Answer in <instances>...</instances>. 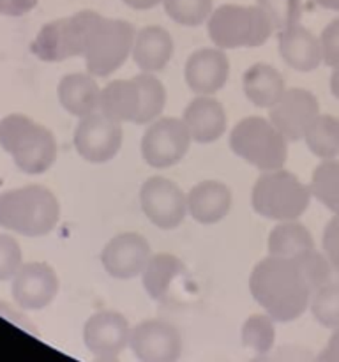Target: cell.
<instances>
[{
	"label": "cell",
	"instance_id": "cell-15",
	"mask_svg": "<svg viewBox=\"0 0 339 362\" xmlns=\"http://www.w3.org/2000/svg\"><path fill=\"white\" fill-rule=\"evenodd\" d=\"M318 115V99L306 88H286L281 99L268 108V120L288 141L304 140V134Z\"/></svg>",
	"mask_w": 339,
	"mask_h": 362
},
{
	"label": "cell",
	"instance_id": "cell-33",
	"mask_svg": "<svg viewBox=\"0 0 339 362\" xmlns=\"http://www.w3.org/2000/svg\"><path fill=\"white\" fill-rule=\"evenodd\" d=\"M23 255L18 240L0 233V281H9L23 265Z\"/></svg>",
	"mask_w": 339,
	"mask_h": 362
},
{
	"label": "cell",
	"instance_id": "cell-28",
	"mask_svg": "<svg viewBox=\"0 0 339 362\" xmlns=\"http://www.w3.org/2000/svg\"><path fill=\"white\" fill-rule=\"evenodd\" d=\"M311 194L332 214H339V161L321 159L314 168L309 184Z\"/></svg>",
	"mask_w": 339,
	"mask_h": 362
},
{
	"label": "cell",
	"instance_id": "cell-7",
	"mask_svg": "<svg viewBox=\"0 0 339 362\" xmlns=\"http://www.w3.org/2000/svg\"><path fill=\"white\" fill-rule=\"evenodd\" d=\"M290 141L263 117H246L230 133V148L260 172L285 168Z\"/></svg>",
	"mask_w": 339,
	"mask_h": 362
},
{
	"label": "cell",
	"instance_id": "cell-42",
	"mask_svg": "<svg viewBox=\"0 0 339 362\" xmlns=\"http://www.w3.org/2000/svg\"><path fill=\"white\" fill-rule=\"evenodd\" d=\"M314 2H316L320 7H323V9L339 13V0H314Z\"/></svg>",
	"mask_w": 339,
	"mask_h": 362
},
{
	"label": "cell",
	"instance_id": "cell-25",
	"mask_svg": "<svg viewBox=\"0 0 339 362\" xmlns=\"http://www.w3.org/2000/svg\"><path fill=\"white\" fill-rule=\"evenodd\" d=\"M267 250L270 257L293 258L304 251L314 250V240L309 230L299 223V219L279 221L268 233Z\"/></svg>",
	"mask_w": 339,
	"mask_h": 362
},
{
	"label": "cell",
	"instance_id": "cell-6",
	"mask_svg": "<svg viewBox=\"0 0 339 362\" xmlns=\"http://www.w3.org/2000/svg\"><path fill=\"white\" fill-rule=\"evenodd\" d=\"M207 32L215 48H258L267 42L274 27L261 7L225 4L212 11Z\"/></svg>",
	"mask_w": 339,
	"mask_h": 362
},
{
	"label": "cell",
	"instance_id": "cell-2",
	"mask_svg": "<svg viewBox=\"0 0 339 362\" xmlns=\"http://www.w3.org/2000/svg\"><path fill=\"white\" fill-rule=\"evenodd\" d=\"M166 105V88L152 73L131 80H113L101 90L99 112L120 124H143L159 119Z\"/></svg>",
	"mask_w": 339,
	"mask_h": 362
},
{
	"label": "cell",
	"instance_id": "cell-18",
	"mask_svg": "<svg viewBox=\"0 0 339 362\" xmlns=\"http://www.w3.org/2000/svg\"><path fill=\"white\" fill-rule=\"evenodd\" d=\"M184 78L196 95H214L230 78L228 55L221 48H201L191 53L184 67Z\"/></svg>",
	"mask_w": 339,
	"mask_h": 362
},
{
	"label": "cell",
	"instance_id": "cell-12",
	"mask_svg": "<svg viewBox=\"0 0 339 362\" xmlns=\"http://www.w3.org/2000/svg\"><path fill=\"white\" fill-rule=\"evenodd\" d=\"M122 124L94 112L83 117L74 131V147L80 158L88 163H108L122 147Z\"/></svg>",
	"mask_w": 339,
	"mask_h": 362
},
{
	"label": "cell",
	"instance_id": "cell-13",
	"mask_svg": "<svg viewBox=\"0 0 339 362\" xmlns=\"http://www.w3.org/2000/svg\"><path fill=\"white\" fill-rule=\"evenodd\" d=\"M129 338L127 318L112 310L97 311L83 325V343L95 362H119L122 350L129 346Z\"/></svg>",
	"mask_w": 339,
	"mask_h": 362
},
{
	"label": "cell",
	"instance_id": "cell-27",
	"mask_svg": "<svg viewBox=\"0 0 339 362\" xmlns=\"http://www.w3.org/2000/svg\"><path fill=\"white\" fill-rule=\"evenodd\" d=\"M307 148L320 159H335L339 156V119L318 115L304 134Z\"/></svg>",
	"mask_w": 339,
	"mask_h": 362
},
{
	"label": "cell",
	"instance_id": "cell-5",
	"mask_svg": "<svg viewBox=\"0 0 339 362\" xmlns=\"http://www.w3.org/2000/svg\"><path fill=\"white\" fill-rule=\"evenodd\" d=\"M311 189L295 173L285 168L261 172L251 191V207L272 221H293L307 211Z\"/></svg>",
	"mask_w": 339,
	"mask_h": 362
},
{
	"label": "cell",
	"instance_id": "cell-3",
	"mask_svg": "<svg viewBox=\"0 0 339 362\" xmlns=\"http://www.w3.org/2000/svg\"><path fill=\"white\" fill-rule=\"evenodd\" d=\"M0 147L28 175L48 172L56 161V140L52 131L30 117L11 113L0 120Z\"/></svg>",
	"mask_w": 339,
	"mask_h": 362
},
{
	"label": "cell",
	"instance_id": "cell-34",
	"mask_svg": "<svg viewBox=\"0 0 339 362\" xmlns=\"http://www.w3.org/2000/svg\"><path fill=\"white\" fill-rule=\"evenodd\" d=\"M320 48H321V60L328 67L339 66V18L332 20L331 23L325 25V28L320 34Z\"/></svg>",
	"mask_w": 339,
	"mask_h": 362
},
{
	"label": "cell",
	"instance_id": "cell-30",
	"mask_svg": "<svg viewBox=\"0 0 339 362\" xmlns=\"http://www.w3.org/2000/svg\"><path fill=\"white\" fill-rule=\"evenodd\" d=\"M311 313L325 329L339 327V281H328L311 297Z\"/></svg>",
	"mask_w": 339,
	"mask_h": 362
},
{
	"label": "cell",
	"instance_id": "cell-22",
	"mask_svg": "<svg viewBox=\"0 0 339 362\" xmlns=\"http://www.w3.org/2000/svg\"><path fill=\"white\" fill-rule=\"evenodd\" d=\"M173 37L166 28L148 25L136 32L133 45V59L141 73H159L170 64L173 57Z\"/></svg>",
	"mask_w": 339,
	"mask_h": 362
},
{
	"label": "cell",
	"instance_id": "cell-38",
	"mask_svg": "<svg viewBox=\"0 0 339 362\" xmlns=\"http://www.w3.org/2000/svg\"><path fill=\"white\" fill-rule=\"evenodd\" d=\"M313 362H339V327L332 329L327 345L321 349V352L314 357Z\"/></svg>",
	"mask_w": 339,
	"mask_h": 362
},
{
	"label": "cell",
	"instance_id": "cell-20",
	"mask_svg": "<svg viewBox=\"0 0 339 362\" xmlns=\"http://www.w3.org/2000/svg\"><path fill=\"white\" fill-rule=\"evenodd\" d=\"M232 191L221 180H201L187 193V212L200 225H215L232 209Z\"/></svg>",
	"mask_w": 339,
	"mask_h": 362
},
{
	"label": "cell",
	"instance_id": "cell-19",
	"mask_svg": "<svg viewBox=\"0 0 339 362\" xmlns=\"http://www.w3.org/2000/svg\"><path fill=\"white\" fill-rule=\"evenodd\" d=\"M191 140L198 144H214L226 133V112L212 95H196L182 115Z\"/></svg>",
	"mask_w": 339,
	"mask_h": 362
},
{
	"label": "cell",
	"instance_id": "cell-4",
	"mask_svg": "<svg viewBox=\"0 0 339 362\" xmlns=\"http://www.w3.org/2000/svg\"><path fill=\"white\" fill-rule=\"evenodd\" d=\"M60 219V204L44 186L30 184L0 194V226L25 237L48 235Z\"/></svg>",
	"mask_w": 339,
	"mask_h": 362
},
{
	"label": "cell",
	"instance_id": "cell-24",
	"mask_svg": "<svg viewBox=\"0 0 339 362\" xmlns=\"http://www.w3.org/2000/svg\"><path fill=\"white\" fill-rule=\"evenodd\" d=\"M246 98L260 108H272L286 92L282 74L268 64H253L242 76Z\"/></svg>",
	"mask_w": 339,
	"mask_h": 362
},
{
	"label": "cell",
	"instance_id": "cell-16",
	"mask_svg": "<svg viewBox=\"0 0 339 362\" xmlns=\"http://www.w3.org/2000/svg\"><path fill=\"white\" fill-rule=\"evenodd\" d=\"M152 257L150 244L136 232H124L112 237L101 251L105 271L115 279H133L141 276Z\"/></svg>",
	"mask_w": 339,
	"mask_h": 362
},
{
	"label": "cell",
	"instance_id": "cell-31",
	"mask_svg": "<svg viewBox=\"0 0 339 362\" xmlns=\"http://www.w3.org/2000/svg\"><path fill=\"white\" fill-rule=\"evenodd\" d=\"M165 13L175 23L184 27H198L208 20L214 0H162Z\"/></svg>",
	"mask_w": 339,
	"mask_h": 362
},
{
	"label": "cell",
	"instance_id": "cell-17",
	"mask_svg": "<svg viewBox=\"0 0 339 362\" xmlns=\"http://www.w3.org/2000/svg\"><path fill=\"white\" fill-rule=\"evenodd\" d=\"M59 276L42 262L23 264L11 285V296L21 310L39 311L49 306L59 293Z\"/></svg>",
	"mask_w": 339,
	"mask_h": 362
},
{
	"label": "cell",
	"instance_id": "cell-37",
	"mask_svg": "<svg viewBox=\"0 0 339 362\" xmlns=\"http://www.w3.org/2000/svg\"><path fill=\"white\" fill-rule=\"evenodd\" d=\"M39 0H0V14L4 16H23L30 13Z\"/></svg>",
	"mask_w": 339,
	"mask_h": 362
},
{
	"label": "cell",
	"instance_id": "cell-9",
	"mask_svg": "<svg viewBox=\"0 0 339 362\" xmlns=\"http://www.w3.org/2000/svg\"><path fill=\"white\" fill-rule=\"evenodd\" d=\"M136 28L126 20L99 18L85 52V64L92 76L105 78L124 66L133 53Z\"/></svg>",
	"mask_w": 339,
	"mask_h": 362
},
{
	"label": "cell",
	"instance_id": "cell-11",
	"mask_svg": "<svg viewBox=\"0 0 339 362\" xmlns=\"http://www.w3.org/2000/svg\"><path fill=\"white\" fill-rule=\"evenodd\" d=\"M140 205L148 221L161 230H173L187 216V194L166 177H150L140 189Z\"/></svg>",
	"mask_w": 339,
	"mask_h": 362
},
{
	"label": "cell",
	"instance_id": "cell-39",
	"mask_svg": "<svg viewBox=\"0 0 339 362\" xmlns=\"http://www.w3.org/2000/svg\"><path fill=\"white\" fill-rule=\"evenodd\" d=\"M122 2L136 11H147V9H152V7L159 6V4H162V0H122Z\"/></svg>",
	"mask_w": 339,
	"mask_h": 362
},
{
	"label": "cell",
	"instance_id": "cell-26",
	"mask_svg": "<svg viewBox=\"0 0 339 362\" xmlns=\"http://www.w3.org/2000/svg\"><path fill=\"white\" fill-rule=\"evenodd\" d=\"M184 272V262L170 253L152 255L147 267L141 272L143 286L150 299L162 300L177 278Z\"/></svg>",
	"mask_w": 339,
	"mask_h": 362
},
{
	"label": "cell",
	"instance_id": "cell-41",
	"mask_svg": "<svg viewBox=\"0 0 339 362\" xmlns=\"http://www.w3.org/2000/svg\"><path fill=\"white\" fill-rule=\"evenodd\" d=\"M331 92L335 99H339V66L332 69L331 74Z\"/></svg>",
	"mask_w": 339,
	"mask_h": 362
},
{
	"label": "cell",
	"instance_id": "cell-36",
	"mask_svg": "<svg viewBox=\"0 0 339 362\" xmlns=\"http://www.w3.org/2000/svg\"><path fill=\"white\" fill-rule=\"evenodd\" d=\"M251 362H313V357L306 349H300V346H282L274 354L268 352L265 356H258Z\"/></svg>",
	"mask_w": 339,
	"mask_h": 362
},
{
	"label": "cell",
	"instance_id": "cell-23",
	"mask_svg": "<svg viewBox=\"0 0 339 362\" xmlns=\"http://www.w3.org/2000/svg\"><path fill=\"white\" fill-rule=\"evenodd\" d=\"M101 90L97 81L94 80L92 74L73 73L66 74L60 80L56 95L69 115L83 119L90 113L99 112V103H101Z\"/></svg>",
	"mask_w": 339,
	"mask_h": 362
},
{
	"label": "cell",
	"instance_id": "cell-14",
	"mask_svg": "<svg viewBox=\"0 0 339 362\" xmlns=\"http://www.w3.org/2000/svg\"><path fill=\"white\" fill-rule=\"evenodd\" d=\"M129 349L138 362H177L182 356V338L165 320H143L131 329Z\"/></svg>",
	"mask_w": 339,
	"mask_h": 362
},
{
	"label": "cell",
	"instance_id": "cell-35",
	"mask_svg": "<svg viewBox=\"0 0 339 362\" xmlns=\"http://www.w3.org/2000/svg\"><path fill=\"white\" fill-rule=\"evenodd\" d=\"M321 251L331 264L332 271L339 274V214H334L325 225L321 235Z\"/></svg>",
	"mask_w": 339,
	"mask_h": 362
},
{
	"label": "cell",
	"instance_id": "cell-8",
	"mask_svg": "<svg viewBox=\"0 0 339 362\" xmlns=\"http://www.w3.org/2000/svg\"><path fill=\"white\" fill-rule=\"evenodd\" d=\"M101 14L78 11L73 16L59 18L42 25L30 45V52L42 62H62L73 57L83 59L88 41Z\"/></svg>",
	"mask_w": 339,
	"mask_h": 362
},
{
	"label": "cell",
	"instance_id": "cell-32",
	"mask_svg": "<svg viewBox=\"0 0 339 362\" xmlns=\"http://www.w3.org/2000/svg\"><path fill=\"white\" fill-rule=\"evenodd\" d=\"M256 6L265 11L274 27V32H281L300 23V16H302L300 0H256Z\"/></svg>",
	"mask_w": 339,
	"mask_h": 362
},
{
	"label": "cell",
	"instance_id": "cell-40",
	"mask_svg": "<svg viewBox=\"0 0 339 362\" xmlns=\"http://www.w3.org/2000/svg\"><path fill=\"white\" fill-rule=\"evenodd\" d=\"M0 313H2V315H6L7 318H11V320H13V322H16V324H20L21 327H23V329H30V331H32V327H30V325L23 324V322H27V320H25V318L21 317V315H18L16 311H14V313H13V308H11V306H7L6 303H0Z\"/></svg>",
	"mask_w": 339,
	"mask_h": 362
},
{
	"label": "cell",
	"instance_id": "cell-29",
	"mask_svg": "<svg viewBox=\"0 0 339 362\" xmlns=\"http://www.w3.org/2000/svg\"><path fill=\"white\" fill-rule=\"evenodd\" d=\"M240 341L246 349L253 350L258 356H265L274 349L275 327L274 320L265 315H251L242 325Z\"/></svg>",
	"mask_w": 339,
	"mask_h": 362
},
{
	"label": "cell",
	"instance_id": "cell-10",
	"mask_svg": "<svg viewBox=\"0 0 339 362\" xmlns=\"http://www.w3.org/2000/svg\"><path fill=\"white\" fill-rule=\"evenodd\" d=\"M191 134L182 119L162 117L148 124L140 151L141 158L152 168H170L182 161L191 145Z\"/></svg>",
	"mask_w": 339,
	"mask_h": 362
},
{
	"label": "cell",
	"instance_id": "cell-21",
	"mask_svg": "<svg viewBox=\"0 0 339 362\" xmlns=\"http://www.w3.org/2000/svg\"><path fill=\"white\" fill-rule=\"evenodd\" d=\"M278 49L281 59L299 73H311L323 62L320 39L300 23L278 32Z\"/></svg>",
	"mask_w": 339,
	"mask_h": 362
},
{
	"label": "cell",
	"instance_id": "cell-1",
	"mask_svg": "<svg viewBox=\"0 0 339 362\" xmlns=\"http://www.w3.org/2000/svg\"><path fill=\"white\" fill-rule=\"evenodd\" d=\"M314 286L300 262L293 258L270 257L258 262L249 274L253 299L274 322L290 324L306 313Z\"/></svg>",
	"mask_w": 339,
	"mask_h": 362
}]
</instances>
